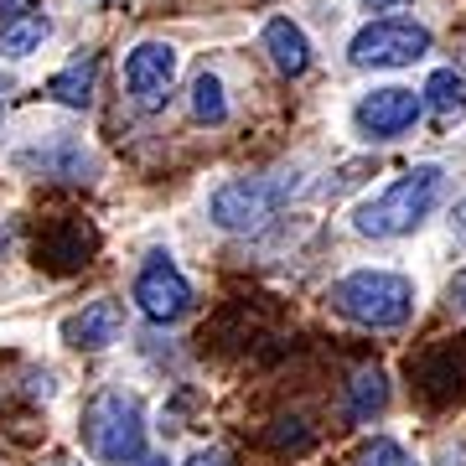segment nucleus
<instances>
[{
  "instance_id": "obj_1",
  "label": "nucleus",
  "mask_w": 466,
  "mask_h": 466,
  "mask_svg": "<svg viewBox=\"0 0 466 466\" xmlns=\"http://www.w3.org/2000/svg\"><path fill=\"white\" fill-rule=\"evenodd\" d=\"M441 192H446V171L415 167V171H404L400 182H389L383 192H373L368 202H358L352 228L363 238H404V233H415L435 213Z\"/></svg>"
},
{
  "instance_id": "obj_2",
  "label": "nucleus",
  "mask_w": 466,
  "mask_h": 466,
  "mask_svg": "<svg viewBox=\"0 0 466 466\" xmlns=\"http://www.w3.org/2000/svg\"><path fill=\"white\" fill-rule=\"evenodd\" d=\"M332 306L358 327L394 332L415 317V280L400 269H352L332 285Z\"/></svg>"
},
{
  "instance_id": "obj_3",
  "label": "nucleus",
  "mask_w": 466,
  "mask_h": 466,
  "mask_svg": "<svg viewBox=\"0 0 466 466\" xmlns=\"http://www.w3.org/2000/svg\"><path fill=\"white\" fill-rule=\"evenodd\" d=\"M84 441L109 466L135 461L146 451V415H140V404L130 394H119V389L94 394V404L84 410Z\"/></svg>"
},
{
  "instance_id": "obj_4",
  "label": "nucleus",
  "mask_w": 466,
  "mask_h": 466,
  "mask_svg": "<svg viewBox=\"0 0 466 466\" xmlns=\"http://www.w3.org/2000/svg\"><path fill=\"white\" fill-rule=\"evenodd\" d=\"M296 192V182H269V177H233L213 192L208 218L223 233H259L269 218L280 213V202Z\"/></svg>"
},
{
  "instance_id": "obj_5",
  "label": "nucleus",
  "mask_w": 466,
  "mask_h": 466,
  "mask_svg": "<svg viewBox=\"0 0 466 466\" xmlns=\"http://www.w3.org/2000/svg\"><path fill=\"white\" fill-rule=\"evenodd\" d=\"M431 52V32L415 21H373L352 36L348 57L358 67H410Z\"/></svg>"
},
{
  "instance_id": "obj_6",
  "label": "nucleus",
  "mask_w": 466,
  "mask_h": 466,
  "mask_svg": "<svg viewBox=\"0 0 466 466\" xmlns=\"http://www.w3.org/2000/svg\"><path fill=\"white\" fill-rule=\"evenodd\" d=\"M425 115V99H420L415 88H373V94H363L358 99V109H352V119H358V130L368 135V140H400L404 130H415V119Z\"/></svg>"
},
{
  "instance_id": "obj_7",
  "label": "nucleus",
  "mask_w": 466,
  "mask_h": 466,
  "mask_svg": "<svg viewBox=\"0 0 466 466\" xmlns=\"http://www.w3.org/2000/svg\"><path fill=\"white\" fill-rule=\"evenodd\" d=\"M135 306L146 311L150 321H182L187 311H192V285H187V275L177 265H167L161 254L150 259L140 275H135Z\"/></svg>"
},
{
  "instance_id": "obj_8",
  "label": "nucleus",
  "mask_w": 466,
  "mask_h": 466,
  "mask_svg": "<svg viewBox=\"0 0 466 466\" xmlns=\"http://www.w3.org/2000/svg\"><path fill=\"white\" fill-rule=\"evenodd\" d=\"M125 84H130V99L140 109H167L171 84H177V52L167 42H140V47L125 57Z\"/></svg>"
},
{
  "instance_id": "obj_9",
  "label": "nucleus",
  "mask_w": 466,
  "mask_h": 466,
  "mask_svg": "<svg viewBox=\"0 0 466 466\" xmlns=\"http://www.w3.org/2000/svg\"><path fill=\"white\" fill-rule=\"evenodd\" d=\"M119 332H125V306L119 300H88L84 311H73V317L63 321V337H67V348H78V352H104V348H115Z\"/></svg>"
},
{
  "instance_id": "obj_10",
  "label": "nucleus",
  "mask_w": 466,
  "mask_h": 466,
  "mask_svg": "<svg viewBox=\"0 0 466 466\" xmlns=\"http://www.w3.org/2000/svg\"><path fill=\"white\" fill-rule=\"evenodd\" d=\"M461 352H466L461 337H446V342H441V348H431L420 363H410V368H415V379H420V389H425V394H435V383H446V389H441V400L461 394V389H466V368L456 373V358H461Z\"/></svg>"
},
{
  "instance_id": "obj_11",
  "label": "nucleus",
  "mask_w": 466,
  "mask_h": 466,
  "mask_svg": "<svg viewBox=\"0 0 466 466\" xmlns=\"http://www.w3.org/2000/svg\"><path fill=\"white\" fill-rule=\"evenodd\" d=\"M265 52L285 78H300L311 67V42H306V32H300L296 21H285V16H275L265 26Z\"/></svg>"
},
{
  "instance_id": "obj_12",
  "label": "nucleus",
  "mask_w": 466,
  "mask_h": 466,
  "mask_svg": "<svg viewBox=\"0 0 466 466\" xmlns=\"http://www.w3.org/2000/svg\"><path fill=\"white\" fill-rule=\"evenodd\" d=\"M425 109H431V119L441 125V130H451L456 119L466 115V84L456 67H441V73H431V84H425Z\"/></svg>"
},
{
  "instance_id": "obj_13",
  "label": "nucleus",
  "mask_w": 466,
  "mask_h": 466,
  "mask_svg": "<svg viewBox=\"0 0 466 466\" xmlns=\"http://www.w3.org/2000/svg\"><path fill=\"white\" fill-rule=\"evenodd\" d=\"M94 78H99V57H73V63L47 84V94L67 109H88L94 104Z\"/></svg>"
},
{
  "instance_id": "obj_14",
  "label": "nucleus",
  "mask_w": 466,
  "mask_h": 466,
  "mask_svg": "<svg viewBox=\"0 0 466 466\" xmlns=\"http://www.w3.org/2000/svg\"><path fill=\"white\" fill-rule=\"evenodd\" d=\"M47 16L42 11H26V16H16V21H0V57H32L42 42H47Z\"/></svg>"
},
{
  "instance_id": "obj_15",
  "label": "nucleus",
  "mask_w": 466,
  "mask_h": 466,
  "mask_svg": "<svg viewBox=\"0 0 466 466\" xmlns=\"http://www.w3.org/2000/svg\"><path fill=\"white\" fill-rule=\"evenodd\" d=\"M383 404H389V379H383L379 368H358L348 383V410L352 420H373L383 415Z\"/></svg>"
},
{
  "instance_id": "obj_16",
  "label": "nucleus",
  "mask_w": 466,
  "mask_h": 466,
  "mask_svg": "<svg viewBox=\"0 0 466 466\" xmlns=\"http://www.w3.org/2000/svg\"><path fill=\"white\" fill-rule=\"evenodd\" d=\"M192 115L202 125H223L228 119V99H223V84H218L213 73H198L192 78Z\"/></svg>"
},
{
  "instance_id": "obj_17",
  "label": "nucleus",
  "mask_w": 466,
  "mask_h": 466,
  "mask_svg": "<svg viewBox=\"0 0 466 466\" xmlns=\"http://www.w3.org/2000/svg\"><path fill=\"white\" fill-rule=\"evenodd\" d=\"M358 466H420V461L400 446V441H368V446L358 451Z\"/></svg>"
},
{
  "instance_id": "obj_18",
  "label": "nucleus",
  "mask_w": 466,
  "mask_h": 466,
  "mask_svg": "<svg viewBox=\"0 0 466 466\" xmlns=\"http://www.w3.org/2000/svg\"><path fill=\"white\" fill-rule=\"evenodd\" d=\"M26 11H36V0H0V21H16Z\"/></svg>"
},
{
  "instance_id": "obj_19",
  "label": "nucleus",
  "mask_w": 466,
  "mask_h": 466,
  "mask_svg": "<svg viewBox=\"0 0 466 466\" xmlns=\"http://www.w3.org/2000/svg\"><path fill=\"white\" fill-rule=\"evenodd\" d=\"M187 466H228V456H223V451H192Z\"/></svg>"
},
{
  "instance_id": "obj_20",
  "label": "nucleus",
  "mask_w": 466,
  "mask_h": 466,
  "mask_svg": "<svg viewBox=\"0 0 466 466\" xmlns=\"http://www.w3.org/2000/svg\"><path fill=\"white\" fill-rule=\"evenodd\" d=\"M451 238H456V244H466V202H456V208H451Z\"/></svg>"
},
{
  "instance_id": "obj_21",
  "label": "nucleus",
  "mask_w": 466,
  "mask_h": 466,
  "mask_svg": "<svg viewBox=\"0 0 466 466\" xmlns=\"http://www.w3.org/2000/svg\"><path fill=\"white\" fill-rule=\"evenodd\" d=\"M451 300H456V306H461V311H466V269H461V275H456V280H451Z\"/></svg>"
},
{
  "instance_id": "obj_22",
  "label": "nucleus",
  "mask_w": 466,
  "mask_h": 466,
  "mask_svg": "<svg viewBox=\"0 0 466 466\" xmlns=\"http://www.w3.org/2000/svg\"><path fill=\"white\" fill-rule=\"evenodd\" d=\"M125 466H171L167 456H146V451H140V456H135V461H125Z\"/></svg>"
},
{
  "instance_id": "obj_23",
  "label": "nucleus",
  "mask_w": 466,
  "mask_h": 466,
  "mask_svg": "<svg viewBox=\"0 0 466 466\" xmlns=\"http://www.w3.org/2000/svg\"><path fill=\"white\" fill-rule=\"evenodd\" d=\"M368 5H400V0H368Z\"/></svg>"
},
{
  "instance_id": "obj_24",
  "label": "nucleus",
  "mask_w": 466,
  "mask_h": 466,
  "mask_svg": "<svg viewBox=\"0 0 466 466\" xmlns=\"http://www.w3.org/2000/svg\"><path fill=\"white\" fill-rule=\"evenodd\" d=\"M5 94H11V88H5V84H0V109H5Z\"/></svg>"
}]
</instances>
